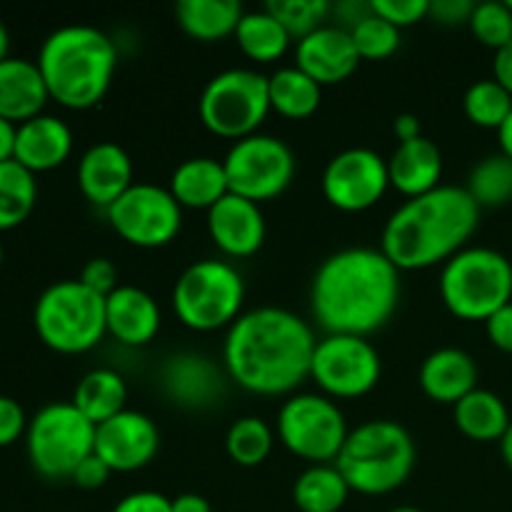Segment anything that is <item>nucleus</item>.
Listing matches in <instances>:
<instances>
[{
    "label": "nucleus",
    "instance_id": "nucleus-9",
    "mask_svg": "<svg viewBox=\"0 0 512 512\" xmlns=\"http://www.w3.org/2000/svg\"><path fill=\"white\" fill-rule=\"evenodd\" d=\"M28 460L48 480L73 478L75 468L95 450V425L70 403H50L30 418L25 430Z\"/></svg>",
    "mask_w": 512,
    "mask_h": 512
},
{
    "label": "nucleus",
    "instance_id": "nucleus-20",
    "mask_svg": "<svg viewBox=\"0 0 512 512\" xmlns=\"http://www.w3.org/2000/svg\"><path fill=\"white\" fill-rule=\"evenodd\" d=\"M133 160L118 143H95L80 155L78 185L80 193L98 208L108 210L125 190L133 185Z\"/></svg>",
    "mask_w": 512,
    "mask_h": 512
},
{
    "label": "nucleus",
    "instance_id": "nucleus-6",
    "mask_svg": "<svg viewBox=\"0 0 512 512\" xmlns=\"http://www.w3.org/2000/svg\"><path fill=\"white\" fill-rule=\"evenodd\" d=\"M440 298L460 320H488L512 300V263L500 250L468 245L440 270Z\"/></svg>",
    "mask_w": 512,
    "mask_h": 512
},
{
    "label": "nucleus",
    "instance_id": "nucleus-37",
    "mask_svg": "<svg viewBox=\"0 0 512 512\" xmlns=\"http://www.w3.org/2000/svg\"><path fill=\"white\" fill-rule=\"evenodd\" d=\"M350 38L360 60H385L400 48V30L373 10L350 28Z\"/></svg>",
    "mask_w": 512,
    "mask_h": 512
},
{
    "label": "nucleus",
    "instance_id": "nucleus-28",
    "mask_svg": "<svg viewBox=\"0 0 512 512\" xmlns=\"http://www.w3.org/2000/svg\"><path fill=\"white\" fill-rule=\"evenodd\" d=\"M243 5L238 0H180L175 5V18L178 25L195 40L215 43L228 35H235L240 18H243Z\"/></svg>",
    "mask_w": 512,
    "mask_h": 512
},
{
    "label": "nucleus",
    "instance_id": "nucleus-44",
    "mask_svg": "<svg viewBox=\"0 0 512 512\" xmlns=\"http://www.w3.org/2000/svg\"><path fill=\"white\" fill-rule=\"evenodd\" d=\"M475 3L470 0H430V15L443 25H463L473 18Z\"/></svg>",
    "mask_w": 512,
    "mask_h": 512
},
{
    "label": "nucleus",
    "instance_id": "nucleus-43",
    "mask_svg": "<svg viewBox=\"0 0 512 512\" xmlns=\"http://www.w3.org/2000/svg\"><path fill=\"white\" fill-rule=\"evenodd\" d=\"M113 512H173V498H165L155 490H138L125 495Z\"/></svg>",
    "mask_w": 512,
    "mask_h": 512
},
{
    "label": "nucleus",
    "instance_id": "nucleus-16",
    "mask_svg": "<svg viewBox=\"0 0 512 512\" xmlns=\"http://www.w3.org/2000/svg\"><path fill=\"white\" fill-rule=\"evenodd\" d=\"M160 450V430L145 413L123 410L115 418L95 425L93 453L113 473H133L145 468Z\"/></svg>",
    "mask_w": 512,
    "mask_h": 512
},
{
    "label": "nucleus",
    "instance_id": "nucleus-19",
    "mask_svg": "<svg viewBox=\"0 0 512 512\" xmlns=\"http://www.w3.org/2000/svg\"><path fill=\"white\" fill-rule=\"evenodd\" d=\"M358 63L360 55L343 25H323L300 38L295 48V65L318 85L343 83L358 70Z\"/></svg>",
    "mask_w": 512,
    "mask_h": 512
},
{
    "label": "nucleus",
    "instance_id": "nucleus-15",
    "mask_svg": "<svg viewBox=\"0 0 512 512\" xmlns=\"http://www.w3.org/2000/svg\"><path fill=\"white\" fill-rule=\"evenodd\" d=\"M320 185L333 208L343 213H363L388 193V160L370 148L340 150L325 165Z\"/></svg>",
    "mask_w": 512,
    "mask_h": 512
},
{
    "label": "nucleus",
    "instance_id": "nucleus-2",
    "mask_svg": "<svg viewBox=\"0 0 512 512\" xmlns=\"http://www.w3.org/2000/svg\"><path fill=\"white\" fill-rule=\"evenodd\" d=\"M400 303V270L380 248H345L315 270L310 308L325 335L368 338L383 328Z\"/></svg>",
    "mask_w": 512,
    "mask_h": 512
},
{
    "label": "nucleus",
    "instance_id": "nucleus-29",
    "mask_svg": "<svg viewBox=\"0 0 512 512\" xmlns=\"http://www.w3.org/2000/svg\"><path fill=\"white\" fill-rule=\"evenodd\" d=\"M73 405L90 420L93 425L105 423L115 418L123 410H128V385L123 375L110 368H95L80 378L75 385Z\"/></svg>",
    "mask_w": 512,
    "mask_h": 512
},
{
    "label": "nucleus",
    "instance_id": "nucleus-35",
    "mask_svg": "<svg viewBox=\"0 0 512 512\" xmlns=\"http://www.w3.org/2000/svg\"><path fill=\"white\" fill-rule=\"evenodd\" d=\"M465 190L483 208H500L512 200V158L503 153L488 155L473 170Z\"/></svg>",
    "mask_w": 512,
    "mask_h": 512
},
{
    "label": "nucleus",
    "instance_id": "nucleus-22",
    "mask_svg": "<svg viewBox=\"0 0 512 512\" xmlns=\"http://www.w3.org/2000/svg\"><path fill=\"white\" fill-rule=\"evenodd\" d=\"M73 153V130L55 115H35L18 125L15 160L30 173H45L68 160Z\"/></svg>",
    "mask_w": 512,
    "mask_h": 512
},
{
    "label": "nucleus",
    "instance_id": "nucleus-48",
    "mask_svg": "<svg viewBox=\"0 0 512 512\" xmlns=\"http://www.w3.org/2000/svg\"><path fill=\"white\" fill-rule=\"evenodd\" d=\"M393 133L400 143H408V140H415L423 135L420 130V118L415 113H400L395 115L393 120Z\"/></svg>",
    "mask_w": 512,
    "mask_h": 512
},
{
    "label": "nucleus",
    "instance_id": "nucleus-54",
    "mask_svg": "<svg viewBox=\"0 0 512 512\" xmlns=\"http://www.w3.org/2000/svg\"><path fill=\"white\" fill-rule=\"evenodd\" d=\"M390 512H423V510H418V508H410V505H403V508H395V510H390Z\"/></svg>",
    "mask_w": 512,
    "mask_h": 512
},
{
    "label": "nucleus",
    "instance_id": "nucleus-41",
    "mask_svg": "<svg viewBox=\"0 0 512 512\" xmlns=\"http://www.w3.org/2000/svg\"><path fill=\"white\" fill-rule=\"evenodd\" d=\"M78 280L85 285V288L93 290V293L103 295V298H108L115 288H120L118 268H115L113 260L108 258L88 260V263L83 265V270H80Z\"/></svg>",
    "mask_w": 512,
    "mask_h": 512
},
{
    "label": "nucleus",
    "instance_id": "nucleus-31",
    "mask_svg": "<svg viewBox=\"0 0 512 512\" xmlns=\"http://www.w3.org/2000/svg\"><path fill=\"white\" fill-rule=\"evenodd\" d=\"M353 493L335 463L310 465L293 485V500L300 512H338Z\"/></svg>",
    "mask_w": 512,
    "mask_h": 512
},
{
    "label": "nucleus",
    "instance_id": "nucleus-21",
    "mask_svg": "<svg viewBox=\"0 0 512 512\" xmlns=\"http://www.w3.org/2000/svg\"><path fill=\"white\" fill-rule=\"evenodd\" d=\"M105 323L118 343L140 348L158 335L163 315L158 300L148 290L138 285H120L105 298Z\"/></svg>",
    "mask_w": 512,
    "mask_h": 512
},
{
    "label": "nucleus",
    "instance_id": "nucleus-10",
    "mask_svg": "<svg viewBox=\"0 0 512 512\" xmlns=\"http://www.w3.org/2000/svg\"><path fill=\"white\" fill-rule=\"evenodd\" d=\"M270 110L268 75L250 68H228L213 75L198 100L205 128L230 140L258 133Z\"/></svg>",
    "mask_w": 512,
    "mask_h": 512
},
{
    "label": "nucleus",
    "instance_id": "nucleus-47",
    "mask_svg": "<svg viewBox=\"0 0 512 512\" xmlns=\"http://www.w3.org/2000/svg\"><path fill=\"white\" fill-rule=\"evenodd\" d=\"M493 78L512 95V43L500 48L493 60Z\"/></svg>",
    "mask_w": 512,
    "mask_h": 512
},
{
    "label": "nucleus",
    "instance_id": "nucleus-25",
    "mask_svg": "<svg viewBox=\"0 0 512 512\" xmlns=\"http://www.w3.org/2000/svg\"><path fill=\"white\" fill-rule=\"evenodd\" d=\"M420 388L430 400L455 405L478 388V365L460 348H438L420 365Z\"/></svg>",
    "mask_w": 512,
    "mask_h": 512
},
{
    "label": "nucleus",
    "instance_id": "nucleus-39",
    "mask_svg": "<svg viewBox=\"0 0 512 512\" xmlns=\"http://www.w3.org/2000/svg\"><path fill=\"white\" fill-rule=\"evenodd\" d=\"M470 30L483 45L498 53L500 48L512 43V10L505 0H485L475 3L473 18H470Z\"/></svg>",
    "mask_w": 512,
    "mask_h": 512
},
{
    "label": "nucleus",
    "instance_id": "nucleus-32",
    "mask_svg": "<svg viewBox=\"0 0 512 512\" xmlns=\"http://www.w3.org/2000/svg\"><path fill=\"white\" fill-rule=\"evenodd\" d=\"M235 40H238L240 50L250 60L273 63V60L283 58L293 35L285 30V25L268 8H260L245 10L238 23V30H235Z\"/></svg>",
    "mask_w": 512,
    "mask_h": 512
},
{
    "label": "nucleus",
    "instance_id": "nucleus-1",
    "mask_svg": "<svg viewBox=\"0 0 512 512\" xmlns=\"http://www.w3.org/2000/svg\"><path fill=\"white\" fill-rule=\"evenodd\" d=\"M318 338L300 315L275 305L248 310L228 328L223 368L255 395H288L310 378Z\"/></svg>",
    "mask_w": 512,
    "mask_h": 512
},
{
    "label": "nucleus",
    "instance_id": "nucleus-14",
    "mask_svg": "<svg viewBox=\"0 0 512 512\" xmlns=\"http://www.w3.org/2000/svg\"><path fill=\"white\" fill-rule=\"evenodd\" d=\"M105 213L110 228L135 248H163L183 228L180 203L155 183H133Z\"/></svg>",
    "mask_w": 512,
    "mask_h": 512
},
{
    "label": "nucleus",
    "instance_id": "nucleus-45",
    "mask_svg": "<svg viewBox=\"0 0 512 512\" xmlns=\"http://www.w3.org/2000/svg\"><path fill=\"white\" fill-rule=\"evenodd\" d=\"M110 475H113V470H110L108 465H105L103 460L93 453V455H88V458H85L78 468H75L73 478L70 480H73V483L83 490H98L108 483Z\"/></svg>",
    "mask_w": 512,
    "mask_h": 512
},
{
    "label": "nucleus",
    "instance_id": "nucleus-51",
    "mask_svg": "<svg viewBox=\"0 0 512 512\" xmlns=\"http://www.w3.org/2000/svg\"><path fill=\"white\" fill-rule=\"evenodd\" d=\"M498 140H500V153L512 158V113L508 115L503 125L498 128Z\"/></svg>",
    "mask_w": 512,
    "mask_h": 512
},
{
    "label": "nucleus",
    "instance_id": "nucleus-11",
    "mask_svg": "<svg viewBox=\"0 0 512 512\" xmlns=\"http://www.w3.org/2000/svg\"><path fill=\"white\" fill-rule=\"evenodd\" d=\"M348 433L343 410L328 395H290L278 413L280 443L300 460L313 465L335 463Z\"/></svg>",
    "mask_w": 512,
    "mask_h": 512
},
{
    "label": "nucleus",
    "instance_id": "nucleus-23",
    "mask_svg": "<svg viewBox=\"0 0 512 512\" xmlns=\"http://www.w3.org/2000/svg\"><path fill=\"white\" fill-rule=\"evenodd\" d=\"M48 100V85L35 60L13 55L0 60V118L20 125L35 115H43Z\"/></svg>",
    "mask_w": 512,
    "mask_h": 512
},
{
    "label": "nucleus",
    "instance_id": "nucleus-13",
    "mask_svg": "<svg viewBox=\"0 0 512 512\" xmlns=\"http://www.w3.org/2000/svg\"><path fill=\"white\" fill-rule=\"evenodd\" d=\"M380 373H383V360L368 338L330 333L315 345L310 378L328 398H363L380 383Z\"/></svg>",
    "mask_w": 512,
    "mask_h": 512
},
{
    "label": "nucleus",
    "instance_id": "nucleus-12",
    "mask_svg": "<svg viewBox=\"0 0 512 512\" xmlns=\"http://www.w3.org/2000/svg\"><path fill=\"white\" fill-rule=\"evenodd\" d=\"M223 165L230 193L258 205L285 193L295 178V155L290 145L265 133L235 140Z\"/></svg>",
    "mask_w": 512,
    "mask_h": 512
},
{
    "label": "nucleus",
    "instance_id": "nucleus-8",
    "mask_svg": "<svg viewBox=\"0 0 512 512\" xmlns=\"http://www.w3.org/2000/svg\"><path fill=\"white\" fill-rule=\"evenodd\" d=\"M245 280L225 260L205 258L188 265L175 280L173 310L180 323L198 333L230 328L243 315Z\"/></svg>",
    "mask_w": 512,
    "mask_h": 512
},
{
    "label": "nucleus",
    "instance_id": "nucleus-50",
    "mask_svg": "<svg viewBox=\"0 0 512 512\" xmlns=\"http://www.w3.org/2000/svg\"><path fill=\"white\" fill-rule=\"evenodd\" d=\"M173 512H213L208 500L198 493H183L173 498Z\"/></svg>",
    "mask_w": 512,
    "mask_h": 512
},
{
    "label": "nucleus",
    "instance_id": "nucleus-27",
    "mask_svg": "<svg viewBox=\"0 0 512 512\" xmlns=\"http://www.w3.org/2000/svg\"><path fill=\"white\" fill-rule=\"evenodd\" d=\"M453 420L460 433L478 443H495L508 433L512 418L505 400L498 393L475 388L463 400L453 405Z\"/></svg>",
    "mask_w": 512,
    "mask_h": 512
},
{
    "label": "nucleus",
    "instance_id": "nucleus-18",
    "mask_svg": "<svg viewBox=\"0 0 512 512\" xmlns=\"http://www.w3.org/2000/svg\"><path fill=\"white\" fill-rule=\"evenodd\" d=\"M210 240L230 258H250L265 243V215L258 203L228 193L208 210Z\"/></svg>",
    "mask_w": 512,
    "mask_h": 512
},
{
    "label": "nucleus",
    "instance_id": "nucleus-3",
    "mask_svg": "<svg viewBox=\"0 0 512 512\" xmlns=\"http://www.w3.org/2000/svg\"><path fill=\"white\" fill-rule=\"evenodd\" d=\"M480 205L460 185H440L430 193L408 198L385 223L380 250L403 270L445 265L468 248L478 230Z\"/></svg>",
    "mask_w": 512,
    "mask_h": 512
},
{
    "label": "nucleus",
    "instance_id": "nucleus-52",
    "mask_svg": "<svg viewBox=\"0 0 512 512\" xmlns=\"http://www.w3.org/2000/svg\"><path fill=\"white\" fill-rule=\"evenodd\" d=\"M500 453H503L505 465L512 470V423H510L508 433H505L503 440H500Z\"/></svg>",
    "mask_w": 512,
    "mask_h": 512
},
{
    "label": "nucleus",
    "instance_id": "nucleus-26",
    "mask_svg": "<svg viewBox=\"0 0 512 512\" xmlns=\"http://www.w3.org/2000/svg\"><path fill=\"white\" fill-rule=\"evenodd\" d=\"M168 190L178 200L180 208L210 210L230 193L223 160L208 158V155L183 160L170 175Z\"/></svg>",
    "mask_w": 512,
    "mask_h": 512
},
{
    "label": "nucleus",
    "instance_id": "nucleus-55",
    "mask_svg": "<svg viewBox=\"0 0 512 512\" xmlns=\"http://www.w3.org/2000/svg\"><path fill=\"white\" fill-rule=\"evenodd\" d=\"M3 255H5V250H3V243H0V265H3Z\"/></svg>",
    "mask_w": 512,
    "mask_h": 512
},
{
    "label": "nucleus",
    "instance_id": "nucleus-49",
    "mask_svg": "<svg viewBox=\"0 0 512 512\" xmlns=\"http://www.w3.org/2000/svg\"><path fill=\"white\" fill-rule=\"evenodd\" d=\"M15 140H18V125L0 118V163L15 160Z\"/></svg>",
    "mask_w": 512,
    "mask_h": 512
},
{
    "label": "nucleus",
    "instance_id": "nucleus-56",
    "mask_svg": "<svg viewBox=\"0 0 512 512\" xmlns=\"http://www.w3.org/2000/svg\"><path fill=\"white\" fill-rule=\"evenodd\" d=\"M505 3H508V8L512 10V0H505Z\"/></svg>",
    "mask_w": 512,
    "mask_h": 512
},
{
    "label": "nucleus",
    "instance_id": "nucleus-4",
    "mask_svg": "<svg viewBox=\"0 0 512 512\" xmlns=\"http://www.w3.org/2000/svg\"><path fill=\"white\" fill-rule=\"evenodd\" d=\"M35 63L50 98L70 110H88L110 90L118 68V48L100 28L65 25L43 40Z\"/></svg>",
    "mask_w": 512,
    "mask_h": 512
},
{
    "label": "nucleus",
    "instance_id": "nucleus-53",
    "mask_svg": "<svg viewBox=\"0 0 512 512\" xmlns=\"http://www.w3.org/2000/svg\"><path fill=\"white\" fill-rule=\"evenodd\" d=\"M8 48H10V35H8V28L3 25V20H0V60L8 58Z\"/></svg>",
    "mask_w": 512,
    "mask_h": 512
},
{
    "label": "nucleus",
    "instance_id": "nucleus-40",
    "mask_svg": "<svg viewBox=\"0 0 512 512\" xmlns=\"http://www.w3.org/2000/svg\"><path fill=\"white\" fill-rule=\"evenodd\" d=\"M373 13L388 20L398 30L410 28L430 15V0H370Z\"/></svg>",
    "mask_w": 512,
    "mask_h": 512
},
{
    "label": "nucleus",
    "instance_id": "nucleus-33",
    "mask_svg": "<svg viewBox=\"0 0 512 512\" xmlns=\"http://www.w3.org/2000/svg\"><path fill=\"white\" fill-rule=\"evenodd\" d=\"M38 200L35 173L8 160L0 163V230H13L30 218Z\"/></svg>",
    "mask_w": 512,
    "mask_h": 512
},
{
    "label": "nucleus",
    "instance_id": "nucleus-17",
    "mask_svg": "<svg viewBox=\"0 0 512 512\" xmlns=\"http://www.w3.org/2000/svg\"><path fill=\"white\" fill-rule=\"evenodd\" d=\"M225 368L220 370L208 355L183 350L170 355L160 368V388L185 410H205L220 403L225 393Z\"/></svg>",
    "mask_w": 512,
    "mask_h": 512
},
{
    "label": "nucleus",
    "instance_id": "nucleus-24",
    "mask_svg": "<svg viewBox=\"0 0 512 512\" xmlns=\"http://www.w3.org/2000/svg\"><path fill=\"white\" fill-rule=\"evenodd\" d=\"M388 175L390 188L403 193L405 198H418L443 185V153L425 135L398 143L388 158Z\"/></svg>",
    "mask_w": 512,
    "mask_h": 512
},
{
    "label": "nucleus",
    "instance_id": "nucleus-30",
    "mask_svg": "<svg viewBox=\"0 0 512 512\" xmlns=\"http://www.w3.org/2000/svg\"><path fill=\"white\" fill-rule=\"evenodd\" d=\"M268 93L270 108L275 113L285 115V118L303 120L310 118L320 108L323 85L315 83L298 65H290V68H280L273 75H268Z\"/></svg>",
    "mask_w": 512,
    "mask_h": 512
},
{
    "label": "nucleus",
    "instance_id": "nucleus-42",
    "mask_svg": "<svg viewBox=\"0 0 512 512\" xmlns=\"http://www.w3.org/2000/svg\"><path fill=\"white\" fill-rule=\"evenodd\" d=\"M28 423L23 405L8 395H0V448H8L15 440L23 438Z\"/></svg>",
    "mask_w": 512,
    "mask_h": 512
},
{
    "label": "nucleus",
    "instance_id": "nucleus-34",
    "mask_svg": "<svg viewBox=\"0 0 512 512\" xmlns=\"http://www.w3.org/2000/svg\"><path fill=\"white\" fill-rule=\"evenodd\" d=\"M273 443V428L258 415L238 418L228 428V435H225V450H228L230 460L235 465H243V468L263 465L268 455L273 453Z\"/></svg>",
    "mask_w": 512,
    "mask_h": 512
},
{
    "label": "nucleus",
    "instance_id": "nucleus-46",
    "mask_svg": "<svg viewBox=\"0 0 512 512\" xmlns=\"http://www.w3.org/2000/svg\"><path fill=\"white\" fill-rule=\"evenodd\" d=\"M485 330H488V338L495 348L503 350V353H512V300L485 320Z\"/></svg>",
    "mask_w": 512,
    "mask_h": 512
},
{
    "label": "nucleus",
    "instance_id": "nucleus-5",
    "mask_svg": "<svg viewBox=\"0 0 512 512\" xmlns=\"http://www.w3.org/2000/svg\"><path fill=\"white\" fill-rule=\"evenodd\" d=\"M418 448L408 430L395 420H368L350 430L335 468L363 495H388L410 478Z\"/></svg>",
    "mask_w": 512,
    "mask_h": 512
},
{
    "label": "nucleus",
    "instance_id": "nucleus-38",
    "mask_svg": "<svg viewBox=\"0 0 512 512\" xmlns=\"http://www.w3.org/2000/svg\"><path fill=\"white\" fill-rule=\"evenodd\" d=\"M265 8L298 40L328 25L325 20L333 13V5L328 0H270L265 3Z\"/></svg>",
    "mask_w": 512,
    "mask_h": 512
},
{
    "label": "nucleus",
    "instance_id": "nucleus-36",
    "mask_svg": "<svg viewBox=\"0 0 512 512\" xmlns=\"http://www.w3.org/2000/svg\"><path fill=\"white\" fill-rule=\"evenodd\" d=\"M463 110L478 128L498 130L512 113V95L495 78L478 80L465 90Z\"/></svg>",
    "mask_w": 512,
    "mask_h": 512
},
{
    "label": "nucleus",
    "instance_id": "nucleus-7",
    "mask_svg": "<svg viewBox=\"0 0 512 512\" xmlns=\"http://www.w3.org/2000/svg\"><path fill=\"white\" fill-rule=\"evenodd\" d=\"M35 330L50 350L80 355L93 350L108 333L105 298L80 280H58L35 303Z\"/></svg>",
    "mask_w": 512,
    "mask_h": 512
}]
</instances>
